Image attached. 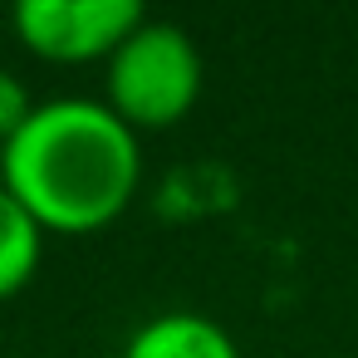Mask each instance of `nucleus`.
Masks as SVG:
<instances>
[{
	"label": "nucleus",
	"mask_w": 358,
	"mask_h": 358,
	"mask_svg": "<svg viewBox=\"0 0 358 358\" xmlns=\"http://www.w3.org/2000/svg\"><path fill=\"white\" fill-rule=\"evenodd\" d=\"M138 133L103 99L35 103L30 123L0 148V187L45 231L64 236L118 221L138 192Z\"/></svg>",
	"instance_id": "obj_1"
},
{
	"label": "nucleus",
	"mask_w": 358,
	"mask_h": 358,
	"mask_svg": "<svg viewBox=\"0 0 358 358\" xmlns=\"http://www.w3.org/2000/svg\"><path fill=\"white\" fill-rule=\"evenodd\" d=\"M30 113H35V99H30L25 79L15 69H0V148L30 123Z\"/></svg>",
	"instance_id": "obj_6"
},
{
	"label": "nucleus",
	"mask_w": 358,
	"mask_h": 358,
	"mask_svg": "<svg viewBox=\"0 0 358 358\" xmlns=\"http://www.w3.org/2000/svg\"><path fill=\"white\" fill-rule=\"evenodd\" d=\"M45 255V226L0 187V299L20 294Z\"/></svg>",
	"instance_id": "obj_5"
},
{
	"label": "nucleus",
	"mask_w": 358,
	"mask_h": 358,
	"mask_svg": "<svg viewBox=\"0 0 358 358\" xmlns=\"http://www.w3.org/2000/svg\"><path fill=\"white\" fill-rule=\"evenodd\" d=\"M201 50L172 20H143L108 55V108L133 128H172L201 99Z\"/></svg>",
	"instance_id": "obj_2"
},
{
	"label": "nucleus",
	"mask_w": 358,
	"mask_h": 358,
	"mask_svg": "<svg viewBox=\"0 0 358 358\" xmlns=\"http://www.w3.org/2000/svg\"><path fill=\"white\" fill-rule=\"evenodd\" d=\"M123 358H241L226 324L196 309H167L133 329Z\"/></svg>",
	"instance_id": "obj_4"
},
{
	"label": "nucleus",
	"mask_w": 358,
	"mask_h": 358,
	"mask_svg": "<svg viewBox=\"0 0 358 358\" xmlns=\"http://www.w3.org/2000/svg\"><path fill=\"white\" fill-rule=\"evenodd\" d=\"M10 20L30 55L84 64L108 59L148 15L138 0H20Z\"/></svg>",
	"instance_id": "obj_3"
}]
</instances>
